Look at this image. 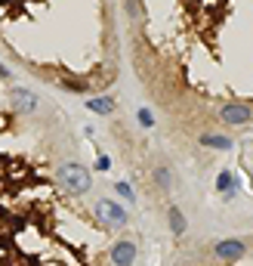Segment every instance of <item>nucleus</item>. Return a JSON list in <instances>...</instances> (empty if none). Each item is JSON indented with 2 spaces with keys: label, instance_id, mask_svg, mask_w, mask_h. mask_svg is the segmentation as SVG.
<instances>
[{
  "label": "nucleus",
  "instance_id": "nucleus-14",
  "mask_svg": "<svg viewBox=\"0 0 253 266\" xmlns=\"http://www.w3.org/2000/svg\"><path fill=\"white\" fill-rule=\"evenodd\" d=\"M96 164H99V170H108V167H112V161H108L105 155H99V161H96Z\"/></svg>",
  "mask_w": 253,
  "mask_h": 266
},
{
  "label": "nucleus",
  "instance_id": "nucleus-2",
  "mask_svg": "<svg viewBox=\"0 0 253 266\" xmlns=\"http://www.w3.org/2000/svg\"><path fill=\"white\" fill-rule=\"evenodd\" d=\"M6 99H10V105L16 112H34L38 109V96H34L31 90H25V87H12V90L6 93Z\"/></svg>",
  "mask_w": 253,
  "mask_h": 266
},
{
  "label": "nucleus",
  "instance_id": "nucleus-10",
  "mask_svg": "<svg viewBox=\"0 0 253 266\" xmlns=\"http://www.w3.org/2000/svg\"><path fill=\"white\" fill-rule=\"evenodd\" d=\"M154 180H158V186L160 189H170V183H173V173H170V167H154Z\"/></svg>",
  "mask_w": 253,
  "mask_h": 266
},
{
  "label": "nucleus",
  "instance_id": "nucleus-5",
  "mask_svg": "<svg viewBox=\"0 0 253 266\" xmlns=\"http://www.w3.org/2000/svg\"><path fill=\"white\" fill-rule=\"evenodd\" d=\"M213 254L220 257V260H238V257L247 254V247H244V241L228 238V241H220V244H216V247H213Z\"/></svg>",
  "mask_w": 253,
  "mask_h": 266
},
{
  "label": "nucleus",
  "instance_id": "nucleus-15",
  "mask_svg": "<svg viewBox=\"0 0 253 266\" xmlns=\"http://www.w3.org/2000/svg\"><path fill=\"white\" fill-rule=\"evenodd\" d=\"M0 78H10V72H6V68H4V65H0Z\"/></svg>",
  "mask_w": 253,
  "mask_h": 266
},
{
  "label": "nucleus",
  "instance_id": "nucleus-6",
  "mask_svg": "<svg viewBox=\"0 0 253 266\" xmlns=\"http://www.w3.org/2000/svg\"><path fill=\"white\" fill-rule=\"evenodd\" d=\"M220 118L226 124H247L253 118V109H247V105H226V109L220 112Z\"/></svg>",
  "mask_w": 253,
  "mask_h": 266
},
{
  "label": "nucleus",
  "instance_id": "nucleus-1",
  "mask_svg": "<svg viewBox=\"0 0 253 266\" xmlns=\"http://www.w3.org/2000/svg\"><path fill=\"white\" fill-rule=\"evenodd\" d=\"M56 180L65 186V189H71V192H90V186H93V176H90V170L84 167V164H62L59 170H56Z\"/></svg>",
  "mask_w": 253,
  "mask_h": 266
},
{
  "label": "nucleus",
  "instance_id": "nucleus-11",
  "mask_svg": "<svg viewBox=\"0 0 253 266\" xmlns=\"http://www.w3.org/2000/svg\"><path fill=\"white\" fill-rule=\"evenodd\" d=\"M216 189H220V192H228V195H234V176H232L228 170H222V173H220V180H216Z\"/></svg>",
  "mask_w": 253,
  "mask_h": 266
},
{
  "label": "nucleus",
  "instance_id": "nucleus-7",
  "mask_svg": "<svg viewBox=\"0 0 253 266\" xmlns=\"http://www.w3.org/2000/svg\"><path fill=\"white\" fill-rule=\"evenodd\" d=\"M201 146H210V149H222V152H228L234 143L228 136H220V133H201Z\"/></svg>",
  "mask_w": 253,
  "mask_h": 266
},
{
  "label": "nucleus",
  "instance_id": "nucleus-4",
  "mask_svg": "<svg viewBox=\"0 0 253 266\" xmlns=\"http://www.w3.org/2000/svg\"><path fill=\"white\" fill-rule=\"evenodd\" d=\"M133 260H136V244L133 241H118L112 247V263L114 266H133Z\"/></svg>",
  "mask_w": 253,
  "mask_h": 266
},
{
  "label": "nucleus",
  "instance_id": "nucleus-13",
  "mask_svg": "<svg viewBox=\"0 0 253 266\" xmlns=\"http://www.w3.org/2000/svg\"><path fill=\"white\" fill-rule=\"evenodd\" d=\"M118 192L124 195V198H130V201H133V189L126 186V183H118Z\"/></svg>",
  "mask_w": 253,
  "mask_h": 266
},
{
  "label": "nucleus",
  "instance_id": "nucleus-3",
  "mask_svg": "<svg viewBox=\"0 0 253 266\" xmlns=\"http://www.w3.org/2000/svg\"><path fill=\"white\" fill-rule=\"evenodd\" d=\"M99 217L112 226H124L126 223V210L118 201H99Z\"/></svg>",
  "mask_w": 253,
  "mask_h": 266
},
{
  "label": "nucleus",
  "instance_id": "nucleus-9",
  "mask_svg": "<svg viewBox=\"0 0 253 266\" xmlns=\"http://www.w3.org/2000/svg\"><path fill=\"white\" fill-rule=\"evenodd\" d=\"M170 229H173L176 235L186 232V217H182V210H179V207H170Z\"/></svg>",
  "mask_w": 253,
  "mask_h": 266
},
{
  "label": "nucleus",
  "instance_id": "nucleus-8",
  "mask_svg": "<svg viewBox=\"0 0 253 266\" xmlns=\"http://www.w3.org/2000/svg\"><path fill=\"white\" fill-rule=\"evenodd\" d=\"M86 109H93L96 115H112V112H114V102H112V99H90Z\"/></svg>",
  "mask_w": 253,
  "mask_h": 266
},
{
  "label": "nucleus",
  "instance_id": "nucleus-12",
  "mask_svg": "<svg viewBox=\"0 0 253 266\" xmlns=\"http://www.w3.org/2000/svg\"><path fill=\"white\" fill-rule=\"evenodd\" d=\"M139 121H142V127H152V124H154V118H152V115H148L146 109L139 112Z\"/></svg>",
  "mask_w": 253,
  "mask_h": 266
}]
</instances>
